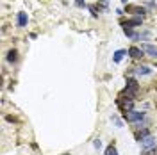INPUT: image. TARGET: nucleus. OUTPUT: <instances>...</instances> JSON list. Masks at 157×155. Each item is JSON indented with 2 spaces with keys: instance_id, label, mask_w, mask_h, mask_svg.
<instances>
[{
  "instance_id": "obj_1",
  "label": "nucleus",
  "mask_w": 157,
  "mask_h": 155,
  "mask_svg": "<svg viewBox=\"0 0 157 155\" xmlns=\"http://www.w3.org/2000/svg\"><path fill=\"white\" fill-rule=\"evenodd\" d=\"M125 118H127V121H130V123H137V121H143L147 118V114L145 112H139V111H128V112H125Z\"/></svg>"
},
{
  "instance_id": "obj_2",
  "label": "nucleus",
  "mask_w": 157,
  "mask_h": 155,
  "mask_svg": "<svg viewBox=\"0 0 157 155\" xmlns=\"http://www.w3.org/2000/svg\"><path fill=\"white\" fill-rule=\"evenodd\" d=\"M139 86H137V80L136 78H127V86H125V93H127V96H132V95H136Z\"/></svg>"
},
{
  "instance_id": "obj_3",
  "label": "nucleus",
  "mask_w": 157,
  "mask_h": 155,
  "mask_svg": "<svg viewBox=\"0 0 157 155\" xmlns=\"http://www.w3.org/2000/svg\"><path fill=\"white\" fill-rule=\"evenodd\" d=\"M116 104L123 109V114L128 112V111H134V109H132V105H134V102H132V100H121V98H118Z\"/></svg>"
},
{
  "instance_id": "obj_4",
  "label": "nucleus",
  "mask_w": 157,
  "mask_h": 155,
  "mask_svg": "<svg viewBox=\"0 0 157 155\" xmlns=\"http://www.w3.org/2000/svg\"><path fill=\"white\" fill-rule=\"evenodd\" d=\"M141 48H143V52H145V54H148L150 57L157 59V47L150 45V43H143V45H141Z\"/></svg>"
},
{
  "instance_id": "obj_5",
  "label": "nucleus",
  "mask_w": 157,
  "mask_h": 155,
  "mask_svg": "<svg viewBox=\"0 0 157 155\" xmlns=\"http://www.w3.org/2000/svg\"><path fill=\"white\" fill-rule=\"evenodd\" d=\"M139 143L143 145V148H145V150L155 148V137H154V136H147V137H143V139H141Z\"/></svg>"
},
{
  "instance_id": "obj_6",
  "label": "nucleus",
  "mask_w": 157,
  "mask_h": 155,
  "mask_svg": "<svg viewBox=\"0 0 157 155\" xmlns=\"http://www.w3.org/2000/svg\"><path fill=\"white\" fill-rule=\"evenodd\" d=\"M121 27H123V29L141 27V18H132V20H127V21H121Z\"/></svg>"
},
{
  "instance_id": "obj_7",
  "label": "nucleus",
  "mask_w": 157,
  "mask_h": 155,
  "mask_svg": "<svg viewBox=\"0 0 157 155\" xmlns=\"http://www.w3.org/2000/svg\"><path fill=\"white\" fill-rule=\"evenodd\" d=\"M128 55H130L132 59H141V57H145V52H143V48L130 47V48H128Z\"/></svg>"
},
{
  "instance_id": "obj_8",
  "label": "nucleus",
  "mask_w": 157,
  "mask_h": 155,
  "mask_svg": "<svg viewBox=\"0 0 157 155\" xmlns=\"http://www.w3.org/2000/svg\"><path fill=\"white\" fill-rule=\"evenodd\" d=\"M127 13H132V14H137V16H145L147 9L139 7V6H127Z\"/></svg>"
},
{
  "instance_id": "obj_9",
  "label": "nucleus",
  "mask_w": 157,
  "mask_h": 155,
  "mask_svg": "<svg viewBox=\"0 0 157 155\" xmlns=\"http://www.w3.org/2000/svg\"><path fill=\"white\" fill-rule=\"evenodd\" d=\"M27 21H29V16H27V13L20 11L18 16H16V23H18V27H27Z\"/></svg>"
},
{
  "instance_id": "obj_10",
  "label": "nucleus",
  "mask_w": 157,
  "mask_h": 155,
  "mask_svg": "<svg viewBox=\"0 0 157 155\" xmlns=\"http://www.w3.org/2000/svg\"><path fill=\"white\" fill-rule=\"evenodd\" d=\"M134 73L136 75H150L152 70L148 68V66H139V68H134Z\"/></svg>"
},
{
  "instance_id": "obj_11",
  "label": "nucleus",
  "mask_w": 157,
  "mask_h": 155,
  "mask_svg": "<svg viewBox=\"0 0 157 155\" xmlns=\"http://www.w3.org/2000/svg\"><path fill=\"white\" fill-rule=\"evenodd\" d=\"M125 54H127V50H116V52H114V57H113V61H114V62H120V61L123 59V55H125Z\"/></svg>"
},
{
  "instance_id": "obj_12",
  "label": "nucleus",
  "mask_w": 157,
  "mask_h": 155,
  "mask_svg": "<svg viewBox=\"0 0 157 155\" xmlns=\"http://www.w3.org/2000/svg\"><path fill=\"white\" fill-rule=\"evenodd\" d=\"M7 61H9V62H16V61H18V52H16V50H9V52H7Z\"/></svg>"
},
{
  "instance_id": "obj_13",
  "label": "nucleus",
  "mask_w": 157,
  "mask_h": 155,
  "mask_svg": "<svg viewBox=\"0 0 157 155\" xmlns=\"http://www.w3.org/2000/svg\"><path fill=\"white\" fill-rule=\"evenodd\" d=\"M105 155H118V150H116V146L114 145H111L105 148Z\"/></svg>"
},
{
  "instance_id": "obj_14",
  "label": "nucleus",
  "mask_w": 157,
  "mask_h": 155,
  "mask_svg": "<svg viewBox=\"0 0 157 155\" xmlns=\"http://www.w3.org/2000/svg\"><path fill=\"white\" fill-rule=\"evenodd\" d=\"M113 121H114V123H116V127H120V128L123 127V123H121V119H120L118 116H113Z\"/></svg>"
},
{
  "instance_id": "obj_15",
  "label": "nucleus",
  "mask_w": 157,
  "mask_h": 155,
  "mask_svg": "<svg viewBox=\"0 0 157 155\" xmlns=\"http://www.w3.org/2000/svg\"><path fill=\"white\" fill-rule=\"evenodd\" d=\"M93 145H95L97 150H100V148H102V141H100V139H95V141H93Z\"/></svg>"
},
{
  "instance_id": "obj_16",
  "label": "nucleus",
  "mask_w": 157,
  "mask_h": 155,
  "mask_svg": "<svg viewBox=\"0 0 157 155\" xmlns=\"http://www.w3.org/2000/svg\"><path fill=\"white\" fill-rule=\"evenodd\" d=\"M75 6L77 7H86V2L84 0H75Z\"/></svg>"
},
{
  "instance_id": "obj_17",
  "label": "nucleus",
  "mask_w": 157,
  "mask_h": 155,
  "mask_svg": "<svg viewBox=\"0 0 157 155\" xmlns=\"http://www.w3.org/2000/svg\"><path fill=\"white\" fill-rule=\"evenodd\" d=\"M98 6H100V7H104V9H107V2H105V0H100V2H98Z\"/></svg>"
},
{
  "instance_id": "obj_18",
  "label": "nucleus",
  "mask_w": 157,
  "mask_h": 155,
  "mask_svg": "<svg viewBox=\"0 0 157 155\" xmlns=\"http://www.w3.org/2000/svg\"><path fill=\"white\" fill-rule=\"evenodd\" d=\"M64 155H70V153H64Z\"/></svg>"
}]
</instances>
